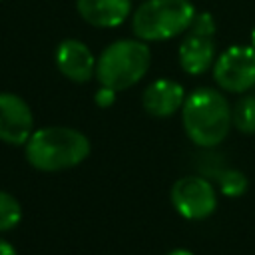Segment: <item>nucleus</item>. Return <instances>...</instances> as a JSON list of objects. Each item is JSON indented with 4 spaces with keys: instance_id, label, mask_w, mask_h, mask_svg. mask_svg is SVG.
Wrapping results in <instances>:
<instances>
[{
    "instance_id": "1",
    "label": "nucleus",
    "mask_w": 255,
    "mask_h": 255,
    "mask_svg": "<svg viewBox=\"0 0 255 255\" xmlns=\"http://www.w3.org/2000/svg\"><path fill=\"white\" fill-rule=\"evenodd\" d=\"M90 139L84 131L68 126H46L34 129L24 145L26 161L44 173L66 171L90 155Z\"/></svg>"
},
{
    "instance_id": "2",
    "label": "nucleus",
    "mask_w": 255,
    "mask_h": 255,
    "mask_svg": "<svg viewBox=\"0 0 255 255\" xmlns=\"http://www.w3.org/2000/svg\"><path fill=\"white\" fill-rule=\"evenodd\" d=\"M181 124L195 145L215 147L231 129V106L221 92L213 88H197L183 102Z\"/></svg>"
},
{
    "instance_id": "3",
    "label": "nucleus",
    "mask_w": 255,
    "mask_h": 255,
    "mask_svg": "<svg viewBox=\"0 0 255 255\" xmlns=\"http://www.w3.org/2000/svg\"><path fill=\"white\" fill-rule=\"evenodd\" d=\"M151 52L143 40L124 38L112 42L96 62V80L100 86L116 92L135 86L149 70Z\"/></svg>"
},
{
    "instance_id": "4",
    "label": "nucleus",
    "mask_w": 255,
    "mask_h": 255,
    "mask_svg": "<svg viewBox=\"0 0 255 255\" xmlns=\"http://www.w3.org/2000/svg\"><path fill=\"white\" fill-rule=\"evenodd\" d=\"M195 12L191 0H143L131 12V28L137 40L161 42L187 32Z\"/></svg>"
},
{
    "instance_id": "5",
    "label": "nucleus",
    "mask_w": 255,
    "mask_h": 255,
    "mask_svg": "<svg viewBox=\"0 0 255 255\" xmlns=\"http://www.w3.org/2000/svg\"><path fill=\"white\" fill-rule=\"evenodd\" d=\"M173 209L189 221H203L217 209V191L203 175H185L171 185Z\"/></svg>"
},
{
    "instance_id": "6",
    "label": "nucleus",
    "mask_w": 255,
    "mask_h": 255,
    "mask_svg": "<svg viewBox=\"0 0 255 255\" xmlns=\"http://www.w3.org/2000/svg\"><path fill=\"white\" fill-rule=\"evenodd\" d=\"M217 86L231 94H245L255 86V48L235 44L223 50L213 64Z\"/></svg>"
},
{
    "instance_id": "7",
    "label": "nucleus",
    "mask_w": 255,
    "mask_h": 255,
    "mask_svg": "<svg viewBox=\"0 0 255 255\" xmlns=\"http://www.w3.org/2000/svg\"><path fill=\"white\" fill-rule=\"evenodd\" d=\"M34 133V116L30 106L12 92H0V141L26 145Z\"/></svg>"
},
{
    "instance_id": "8",
    "label": "nucleus",
    "mask_w": 255,
    "mask_h": 255,
    "mask_svg": "<svg viewBox=\"0 0 255 255\" xmlns=\"http://www.w3.org/2000/svg\"><path fill=\"white\" fill-rule=\"evenodd\" d=\"M54 62L58 72L76 84H84L92 80V76H96L98 58H94L92 50L82 40H76V38L62 40L56 46Z\"/></svg>"
},
{
    "instance_id": "9",
    "label": "nucleus",
    "mask_w": 255,
    "mask_h": 255,
    "mask_svg": "<svg viewBox=\"0 0 255 255\" xmlns=\"http://www.w3.org/2000/svg\"><path fill=\"white\" fill-rule=\"evenodd\" d=\"M185 98V90L179 82L169 78H157L143 90L141 106L153 118H169L175 112H181Z\"/></svg>"
},
{
    "instance_id": "10",
    "label": "nucleus",
    "mask_w": 255,
    "mask_h": 255,
    "mask_svg": "<svg viewBox=\"0 0 255 255\" xmlns=\"http://www.w3.org/2000/svg\"><path fill=\"white\" fill-rule=\"evenodd\" d=\"M84 22L96 28H116L131 16V0H76Z\"/></svg>"
},
{
    "instance_id": "11",
    "label": "nucleus",
    "mask_w": 255,
    "mask_h": 255,
    "mask_svg": "<svg viewBox=\"0 0 255 255\" xmlns=\"http://www.w3.org/2000/svg\"><path fill=\"white\" fill-rule=\"evenodd\" d=\"M177 60L183 72L199 76L215 64V44L211 38L187 34L177 50Z\"/></svg>"
},
{
    "instance_id": "12",
    "label": "nucleus",
    "mask_w": 255,
    "mask_h": 255,
    "mask_svg": "<svg viewBox=\"0 0 255 255\" xmlns=\"http://www.w3.org/2000/svg\"><path fill=\"white\" fill-rule=\"evenodd\" d=\"M231 122L241 133H255V94L243 96L233 106Z\"/></svg>"
},
{
    "instance_id": "13",
    "label": "nucleus",
    "mask_w": 255,
    "mask_h": 255,
    "mask_svg": "<svg viewBox=\"0 0 255 255\" xmlns=\"http://www.w3.org/2000/svg\"><path fill=\"white\" fill-rule=\"evenodd\" d=\"M20 221H22L20 201L12 193L0 189V233L12 231L14 227H18Z\"/></svg>"
},
{
    "instance_id": "14",
    "label": "nucleus",
    "mask_w": 255,
    "mask_h": 255,
    "mask_svg": "<svg viewBox=\"0 0 255 255\" xmlns=\"http://www.w3.org/2000/svg\"><path fill=\"white\" fill-rule=\"evenodd\" d=\"M217 187L227 197H241L247 191L249 181L247 175L239 169H223L217 171Z\"/></svg>"
},
{
    "instance_id": "15",
    "label": "nucleus",
    "mask_w": 255,
    "mask_h": 255,
    "mask_svg": "<svg viewBox=\"0 0 255 255\" xmlns=\"http://www.w3.org/2000/svg\"><path fill=\"white\" fill-rule=\"evenodd\" d=\"M215 20L209 12H195L191 24H189V30L187 34H193V36H203V38H213L215 34Z\"/></svg>"
},
{
    "instance_id": "16",
    "label": "nucleus",
    "mask_w": 255,
    "mask_h": 255,
    "mask_svg": "<svg viewBox=\"0 0 255 255\" xmlns=\"http://www.w3.org/2000/svg\"><path fill=\"white\" fill-rule=\"evenodd\" d=\"M116 90H112V88H106V86H100V90L96 92V96H94V100H96V106L98 108H110L114 102H116Z\"/></svg>"
},
{
    "instance_id": "17",
    "label": "nucleus",
    "mask_w": 255,
    "mask_h": 255,
    "mask_svg": "<svg viewBox=\"0 0 255 255\" xmlns=\"http://www.w3.org/2000/svg\"><path fill=\"white\" fill-rule=\"evenodd\" d=\"M0 255H18L14 245L10 241H6L4 237H0Z\"/></svg>"
},
{
    "instance_id": "18",
    "label": "nucleus",
    "mask_w": 255,
    "mask_h": 255,
    "mask_svg": "<svg viewBox=\"0 0 255 255\" xmlns=\"http://www.w3.org/2000/svg\"><path fill=\"white\" fill-rule=\"evenodd\" d=\"M167 255H193V253L187 251V249H173V251H169Z\"/></svg>"
},
{
    "instance_id": "19",
    "label": "nucleus",
    "mask_w": 255,
    "mask_h": 255,
    "mask_svg": "<svg viewBox=\"0 0 255 255\" xmlns=\"http://www.w3.org/2000/svg\"><path fill=\"white\" fill-rule=\"evenodd\" d=\"M251 46L255 48V26H253V30H251Z\"/></svg>"
}]
</instances>
